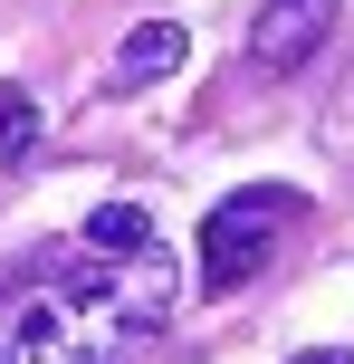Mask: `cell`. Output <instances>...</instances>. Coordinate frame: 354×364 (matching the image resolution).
<instances>
[{
    "label": "cell",
    "mask_w": 354,
    "mask_h": 364,
    "mask_svg": "<svg viewBox=\"0 0 354 364\" xmlns=\"http://www.w3.org/2000/svg\"><path fill=\"white\" fill-rule=\"evenodd\" d=\"M172 259L134 250V259H96L77 278H48L29 307L0 326V364H125V346H144L172 316Z\"/></svg>",
    "instance_id": "obj_1"
},
{
    "label": "cell",
    "mask_w": 354,
    "mask_h": 364,
    "mask_svg": "<svg viewBox=\"0 0 354 364\" xmlns=\"http://www.w3.org/2000/svg\"><path fill=\"white\" fill-rule=\"evenodd\" d=\"M287 220H297V192H278V182H249V192L211 201V220H201V288H240V278H259Z\"/></svg>",
    "instance_id": "obj_2"
},
{
    "label": "cell",
    "mask_w": 354,
    "mask_h": 364,
    "mask_svg": "<svg viewBox=\"0 0 354 364\" xmlns=\"http://www.w3.org/2000/svg\"><path fill=\"white\" fill-rule=\"evenodd\" d=\"M326 38H336V0H259V19H249V68L287 77V68H306Z\"/></svg>",
    "instance_id": "obj_3"
},
{
    "label": "cell",
    "mask_w": 354,
    "mask_h": 364,
    "mask_svg": "<svg viewBox=\"0 0 354 364\" xmlns=\"http://www.w3.org/2000/svg\"><path fill=\"white\" fill-rule=\"evenodd\" d=\"M182 19H144V29H125V48H115V87H153V77L182 68Z\"/></svg>",
    "instance_id": "obj_4"
},
{
    "label": "cell",
    "mask_w": 354,
    "mask_h": 364,
    "mask_svg": "<svg viewBox=\"0 0 354 364\" xmlns=\"http://www.w3.org/2000/svg\"><path fill=\"white\" fill-rule=\"evenodd\" d=\"M87 250H96V259H134V250H153L144 201H96V211H87Z\"/></svg>",
    "instance_id": "obj_5"
},
{
    "label": "cell",
    "mask_w": 354,
    "mask_h": 364,
    "mask_svg": "<svg viewBox=\"0 0 354 364\" xmlns=\"http://www.w3.org/2000/svg\"><path fill=\"white\" fill-rule=\"evenodd\" d=\"M0 164L10 173L38 164V106H29V87H0Z\"/></svg>",
    "instance_id": "obj_6"
},
{
    "label": "cell",
    "mask_w": 354,
    "mask_h": 364,
    "mask_svg": "<svg viewBox=\"0 0 354 364\" xmlns=\"http://www.w3.org/2000/svg\"><path fill=\"white\" fill-rule=\"evenodd\" d=\"M287 364H354V346H316V355H287Z\"/></svg>",
    "instance_id": "obj_7"
}]
</instances>
